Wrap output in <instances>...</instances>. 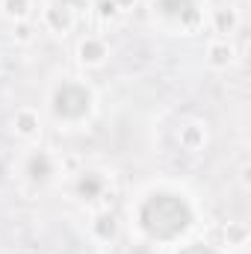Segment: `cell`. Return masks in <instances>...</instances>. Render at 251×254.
<instances>
[{
	"instance_id": "obj_1",
	"label": "cell",
	"mask_w": 251,
	"mask_h": 254,
	"mask_svg": "<svg viewBox=\"0 0 251 254\" xmlns=\"http://www.w3.org/2000/svg\"><path fill=\"white\" fill-rule=\"evenodd\" d=\"M189 222H192L189 207L181 198H175V195H154L142 207V225H145V231L151 237H160V240L178 237Z\"/></svg>"
},
{
	"instance_id": "obj_6",
	"label": "cell",
	"mask_w": 251,
	"mask_h": 254,
	"mask_svg": "<svg viewBox=\"0 0 251 254\" xmlns=\"http://www.w3.org/2000/svg\"><path fill=\"white\" fill-rule=\"evenodd\" d=\"M181 254H216L213 249H204V246H189L187 252H181Z\"/></svg>"
},
{
	"instance_id": "obj_7",
	"label": "cell",
	"mask_w": 251,
	"mask_h": 254,
	"mask_svg": "<svg viewBox=\"0 0 251 254\" xmlns=\"http://www.w3.org/2000/svg\"><path fill=\"white\" fill-rule=\"evenodd\" d=\"M21 6H24V0H9V9L12 12H21Z\"/></svg>"
},
{
	"instance_id": "obj_3",
	"label": "cell",
	"mask_w": 251,
	"mask_h": 254,
	"mask_svg": "<svg viewBox=\"0 0 251 254\" xmlns=\"http://www.w3.org/2000/svg\"><path fill=\"white\" fill-rule=\"evenodd\" d=\"M160 9H163L166 15L192 18V15H195V0H160Z\"/></svg>"
},
{
	"instance_id": "obj_8",
	"label": "cell",
	"mask_w": 251,
	"mask_h": 254,
	"mask_svg": "<svg viewBox=\"0 0 251 254\" xmlns=\"http://www.w3.org/2000/svg\"><path fill=\"white\" fill-rule=\"evenodd\" d=\"M63 3H77V0H63Z\"/></svg>"
},
{
	"instance_id": "obj_2",
	"label": "cell",
	"mask_w": 251,
	"mask_h": 254,
	"mask_svg": "<svg viewBox=\"0 0 251 254\" xmlns=\"http://www.w3.org/2000/svg\"><path fill=\"white\" fill-rule=\"evenodd\" d=\"M54 110L60 116H83L89 110V92L83 86H74V83H65L63 89L54 95Z\"/></svg>"
},
{
	"instance_id": "obj_4",
	"label": "cell",
	"mask_w": 251,
	"mask_h": 254,
	"mask_svg": "<svg viewBox=\"0 0 251 254\" xmlns=\"http://www.w3.org/2000/svg\"><path fill=\"white\" fill-rule=\"evenodd\" d=\"M48 172H51V163H48V157H45V154H39V157H33V160H30V175H33L36 181H45V178H48Z\"/></svg>"
},
{
	"instance_id": "obj_5",
	"label": "cell",
	"mask_w": 251,
	"mask_h": 254,
	"mask_svg": "<svg viewBox=\"0 0 251 254\" xmlns=\"http://www.w3.org/2000/svg\"><path fill=\"white\" fill-rule=\"evenodd\" d=\"M77 190H80V195H83V198H95V195L101 192V181H98L95 175H86V178H80Z\"/></svg>"
}]
</instances>
